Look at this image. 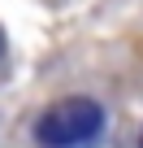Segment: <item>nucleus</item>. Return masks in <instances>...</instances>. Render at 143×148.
<instances>
[{
	"label": "nucleus",
	"instance_id": "nucleus-1",
	"mask_svg": "<svg viewBox=\"0 0 143 148\" xmlns=\"http://www.w3.org/2000/svg\"><path fill=\"white\" fill-rule=\"evenodd\" d=\"M104 126V109L96 100H61L52 109H43V118L35 122V144L39 148H78L87 139H96Z\"/></svg>",
	"mask_w": 143,
	"mask_h": 148
},
{
	"label": "nucleus",
	"instance_id": "nucleus-2",
	"mask_svg": "<svg viewBox=\"0 0 143 148\" xmlns=\"http://www.w3.org/2000/svg\"><path fill=\"white\" fill-rule=\"evenodd\" d=\"M0 48H5V31H0Z\"/></svg>",
	"mask_w": 143,
	"mask_h": 148
}]
</instances>
